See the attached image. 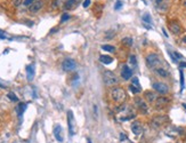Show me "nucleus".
<instances>
[{"label": "nucleus", "mask_w": 186, "mask_h": 143, "mask_svg": "<svg viewBox=\"0 0 186 143\" xmlns=\"http://www.w3.org/2000/svg\"><path fill=\"white\" fill-rule=\"evenodd\" d=\"M133 85L136 87H138V88H140V81H138V78H137V77H134V78H133Z\"/></svg>", "instance_id": "bb28decb"}, {"label": "nucleus", "mask_w": 186, "mask_h": 143, "mask_svg": "<svg viewBox=\"0 0 186 143\" xmlns=\"http://www.w3.org/2000/svg\"><path fill=\"white\" fill-rule=\"evenodd\" d=\"M169 119L167 116H156L152 119V121H151V126H153V127L158 128V127H161L162 125H165L167 121H168Z\"/></svg>", "instance_id": "39448f33"}, {"label": "nucleus", "mask_w": 186, "mask_h": 143, "mask_svg": "<svg viewBox=\"0 0 186 143\" xmlns=\"http://www.w3.org/2000/svg\"><path fill=\"white\" fill-rule=\"evenodd\" d=\"M75 5H77V0H66V1L64 2V8L66 10L72 9V8H74V6Z\"/></svg>", "instance_id": "f3484780"}, {"label": "nucleus", "mask_w": 186, "mask_h": 143, "mask_svg": "<svg viewBox=\"0 0 186 143\" xmlns=\"http://www.w3.org/2000/svg\"><path fill=\"white\" fill-rule=\"evenodd\" d=\"M7 96L9 97V100H11V101H13V102H17V101H18V97L16 96L15 94H14V93H8V95H7Z\"/></svg>", "instance_id": "393cba45"}, {"label": "nucleus", "mask_w": 186, "mask_h": 143, "mask_svg": "<svg viewBox=\"0 0 186 143\" xmlns=\"http://www.w3.org/2000/svg\"><path fill=\"white\" fill-rule=\"evenodd\" d=\"M104 81L107 86H113L118 82V79H117V76L114 75L113 72L106 70L104 72Z\"/></svg>", "instance_id": "7ed1b4c3"}, {"label": "nucleus", "mask_w": 186, "mask_h": 143, "mask_svg": "<svg viewBox=\"0 0 186 143\" xmlns=\"http://www.w3.org/2000/svg\"><path fill=\"white\" fill-rule=\"evenodd\" d=\"M111 96H112V100H113L114 102L122 103L126 100V92L122 88H120V87H115L111 92Z\"/></svg>", "instance_id": "f257e3e1"}, {"label": "nucleus", "mask_w": 186, "mask_h": 143, "mask_svg": "<svg viewBox=\"0 0 186 143\" xmlns=\"http://www.w3.org/2000/svg\"><path fill=\"white\" fill-rule=\"evenodd\" d=\"M99 61L102 62L103 64H111L112 61H113V58L109 55H101L99 56Z\"/></svg>", "instance_id": "a211bd4d"}, {"label": "nucleus", "mask_w": 186, "mask_h": 143, "mask_svg": "<svg viewBox=\"0 0 186 143\" xmlns=\"http://www.w3.org/2000/svg\"><path fill=\"white\" fill-rule=\"evenodd\" d=\"M144 96H145V98L149 101V102H155V100L158 98L154 93L150 92V91H149V92H145L144 93Z\"/></svg>", "instance_id": "dca6fc26"}, {"label": "nucleus", "mask_w": 186, "mask_h": 143, "mask_svg": "<svg viewBox=\"0 0 186 143\" xmlns=\"http://www.w3.org/2000/svg\"><path fill=\"white\" fill-rule=\"evenodd\" d=\"M143 22L145 23V25H146V24H152V20H151V17L149 14H145V15L143 16Z\"/></svg>", "instance_id": "b1692460"}, {"label": "nucleus", "mask_w": 186, "mask_h": 143, "mask_svg": "<svg viewBox=\"0 0 186 143\" xmlns=\"http://www.w3.org/2000/svg\"><path fill=\"white\" fill-rule=\"evenodd\" d=\"M168 103H169V100L167 97H158L155 100V108L156 109H162V108L167 107Z\"/></svg>", "instance_id": "1a4fd4ad"}, {"label": "nucleus", "mask_w": 186, "mask_h": 143, "mask_svg": "<svg viewBox=\"0 0 186 143\" xmlns=\"http://www.w3.org/2000/svg\"><path fill=\"white\" fill-rule=\"evenodd\" d=\"M102 49H103V51H106V52H110V53H114V52H115V47L111 46V45H103V46H102Z\"/></svg>", "instance_id": "4be33fe9"}, {"label": "nucleus", "mask_w": 186, "mask_h": 143, "mask_svg": "<svg viewBox=\"0 0 186 143\" xmlns=\"http://www.w3.org/2000/svg\"><path fill=\"white\" fill-rule=\"evenodd\" d=\"M89 5H90V0H85V1H83V7H85V8H87Z\"/></svg>", "instance_id": "e433bc0d"}, {"label": "nucleus", "mask_w": 186, "mask_h": 143, "mask_svg": "<svg viewBox=\"0 0 186 143\" xmlns=\"http://www.w3.org/2000/svg\"><path fill=\"white\" fill-rule=\"evenodd\" d=\"M121 6H122V2H121V1H117V2H115V6H114V9H120V8H121Z\"/></svg>", "instance_id": "2f4dec72"}, {"label": "nucleus", "mask_w": 186, "mask_h": 143, "mask_svg": "<svg viewBox=\"0 0 186 143\" xmlns=\"http://www.w3.org/2000/svg\"><path fill=\"white\" fill-rule=\"evenodd\" d=\"M169 26H170V31L174 35H179V33H181V29L178 22H171L170 24H169Z\"/></svg>", "instance_id": "4468645a"}, {"label": "nucleus", "mask_w": 186, "mask_h": 143, "mask_svg": "<svg viewBox=\"0 0 186 143\" xmlns=\"http://www.w3.org/2000/svg\"><path fill=\"white\" fill-rule=\"evenodd\" d=\"M114 35H115V33H113L112 31H109V32H107V35H106L105 37H106V39H111V38H112Z\"/></svg>", "instance_id": "72a5a7b5"}, {"label": "nucleus", "mask_w": 186, "mask_h": 143, "mask_svg": "<svg viewBox=\"0 0 186 143\" xmlns=\"http://www.w3.org/2000/svg\"><path fill=\"white\" fill-rule=\"evenodd\" d=\"M34 1H37V0H24V2H23V4H24L25 6H31Z\"/></svg>", "instance_id": "7c9ffc66"}, {"label": "nucleus", "mask_w": 186, "mask_h": 143, "mask_svg": "<svg viewBox=\"0 0 186 143\" xmlns=\"http://www.w3.org/2000/svg\"><path fill=\"white\" fill-rule=\"evenodd\" d=\"M26 77H27L29 81L33 80V78H34V65L33 64H30L26 67Z\"/></svg>", "instance_id": "ddd939ff"}, {"label": "nucleus", "mask_w": 186, "mask_h": 143, "mask_svg": "<svg viewBox=\"0 0 186 143\" xmlns=\"http://www.w3.org/2000/svg\"><path fill=\"white\" fill-rule=\"evenodd\" d=\"M179 76H181V92L184 91V87H185V84H184V73H183V70H179Z\"/></svg>", "instance_id": "5701e85b"}, {"label": "nucleus", "mask_w": 186, "mask_h": 143, "mask_svg": "<svg viewBox=\"0 0 186 143\" xmlns=\"http://www.w3.org/2000/svg\"><path fill=\"white\" fill-rule=\"evenodd\" d=\"M94 111H95V116L97 117V105H94Z\"/></svg>", "instance_id": "ea45409f"}, {"label": "nucleus", "mask_w": 186, "mask_h": 143, "mask_svg": "<svg viewBox=\"0 0 186 143\" xmlns=\"http://www.w3.org/2000/svg\"><path fill=\"white\" fill-rule=\"evenodd\" d=\"M88 143H91V141H90V140H88Z\"/></svg>", "instance_id": "de8ad7c7"}, {"label": "nucleus", "mask_w": 186, "mask_h": 143, "mask_svg": "<svg viewBox=\"0 0 186 143\" xmlns=\"http://www.w3.org/2000/svg\"><path fill=\"white\" fill-rule=\"evenodd\" d=\"M75 67H77V64H75V62L73 61L72 58H66V60L63 61L62 68L64 71H66V72L73 71V70L75 69Z\"/></svg>", "instance_id": "423d86ee"}, {"label": "nucleus", "mask_w": 186, "mask_h": 143, "mask_svg": "<svg viewBox=\"0 0 186 143\" xmlns=\"http://www.w3.org/2000/svg\"><path fill=\"white\" fill-rule=\"evenodd\" d=\"M135 104H136V108H137L142 113L147 112V104L145 103V101H143V98L136 97V98H135Z\"/></svg>", "instance_id": "0eeeda50"}, {"label": "nucleus", "mask_w": 186, "mask_h": 143, "mask_svg": "<svg viewBox=\"0 0 186 143\" xmlns=\"http://www.w3.org/2000/svg\"><path fill=\"white\" fill-rule=\"evenodd\" d=\"M42 4L41 1H34L33 4H32L31 6H30V12H32V13H36V12H38V10H40L42 8Z\"/></svg>", "instance_id": "2eb2a0df"}, {"label": "nucleus", "mask_w": 186, "mask_h": 143, "mask_svg": "<svg viewBox=\"0 0 186 143\" xmlns=\"http://www.w3.org/2000/svg\"><path fill=\"white\" fill-rule=\"evenodd\" d=\"M146 64H147L149 68L158 69L161 65V58L156 54H150L149 56L146 57Z\"/></svg>", "instance_id": "f03ea898"}, {"label": "nucleus", "mask_w": 186, "mask_h": 143, "mask_svg": "<svg viewBox=\"0 0 186 143\" xmlns=\"http://www.w3.org/2000/svg\"><path fill=\"white\" fill-rule=\"evenodd\" d=\"M183 41H186V37L184 38V39H183Z\"/></svg>", "instance_id": "49530a36"}, {"label": "nucleus", "mask_w": 186, "mask_h": 143, "mask_svg": "<svg viewBox=\"0 0 186 143\" xmlns=\"http://www.w3.org/2000/svg\"><path fill=\"white\" fill-rule=\"evenodd\" d=\"M183 107H184V108H185V109H186V104H185V103H184V104H183Z\"/></svg>", "instance_id": "a18cd8bd"}, {"label": "nucleus", "mask_w": 186, "mask_h": 143, "mask_svg": "<svg viewBox=\"0 0 186 143\" xmlns=\"http://www.w3.org/2000/svg\"><path fill=\"white\" fill-rule=\"evenodd\" d=\"M25 109H26V104H25V103H20V104H18V107L16 108L17 115H18L20 117H22V115H23V112L25 111Z\"/></svg>", "instance_id": "6ab92c4d"}, {"label": "nucleus", "mask_w": 186, "mask_h": 143, "mask_svg": "<svg viewBox=\"0 0 186 143\" xmlns=\"http://www.w3.org/2000/svg\"><path fill=\"white\" fill-rule=\"evenodd\" d=\"M74 117H73V112L71 110L67 111V125H69V132L70 135L73 136L75 134V125H74Z\"/></svg>", "instance_id": "20e7f679"}, {"label": "nucleus", "mask_w": 186, "mask_h": 143, "mask_svg": "<svg viewBox=\"0 0 186 143\" xmlns=\"http://www.w3.org/2000/svg\"><path fill=\"white\" fill-rule=\"evenodd\" d=\"M22 2H24V1H23V0H13V5L15 6V7H18Z\"/></svg>", "instance_id": "c85d7f7f"}, {"label": "nucleus", "mask_w": 186, "mask_h": 143, "mask_svg": "<svg viewBox=\"0 0 186 143\" xmlns=\"http://www.w3.org/2000/svg\"><path fill=\"white\" fill-rule=\"evenodd\" d=\"M7 37H6V35H4V32H1L0 31V39H6Z\"/></svg>", "instance_id": "58836bf2"}, {"label": "nucleus", "mask_w": 186, "mask_h": 143, "mask_svg": "<svg viewBox=\"0 0 186 143\" xmlns=\"http://www.w3.org/2000/svg\"><path fill=\"white\" fill-rule=\"evenodd\" d=\"M174 54H175V56L177 57V60H179V58H181V57H183L181 54H179V53H177V52H174Z\"/></svg>", "instance_id": "4c0bfd02"}, {"label": "nucleus", "mask_w": 186, "mask_h": 143, "mask_svg": "<svg viewBox=\"0 0 186 143\" xmlns=\"http://www.w3.org/2000/svg\"><path fill=\"white\" fill-rule=\"evenodd\" d=\"M122 44H123L124 46H128V47H130L131 45H133V39L130 38V37H127V38H123L122 39V41H121Z\"/></svg>", "instance_id": "412c9836"}, {"label": "nucleus", "mask_w": 186, "mask_h": 143, "mask_svg": "<svg viewBox=\"0 0 186 143\" xmlns=\"http://www.w3.org/2000/svg\"><path fill=\"white\" fill-rule=\"evenodd\" d=\"M131 131L134 132V134L136 135H140V134L143 133V126H142V124L140 121H135L133 125H131Z\"/></svg>", "instance_id": "9b49d317"}, {"label": "nucleus", "mask_w": 186, "mask_h": 143, "mask_svg": "<svg viewBox=\"0 0 186 143\" xmlns=\"http://www.w3.org/2000/svg\"><path fill=\"white\" fill-rule=\"evenodd\" d=\"M179 65H181V68H186V63L185 62H181V63H179Z\"/></svg>", "instance_id": "a19ab883"}, {"label": "nucleus", "mask_w": 186, "mask_h": 143, "mask_svg": "<svg viewBox=\"0 0 186 143\" xmlns=\"http://www.w3.org/2000/svg\"><path fill=\"white\" fill-rule=\"evenodd\" d=\"M169 55H170V57H171V60L174 62H178V60H177V57L175 56V54L172 53V52H169Z\"/></svg>", "instance_id": "473e14b6"}, {"label": "nucleus", "mask_w": 186, "mask_h": 143, "mask_svg": "<svg viewBox=\"0 0 186 143\" xmlns=\"http://www.w3.org/2000/svg\"><path fill=\"white\" fill-rule=\"evenodd\" d=\"M129 88H130V91H131V93H134V94H138V93H140V88L134 86V85H130Z\"/></svg>", "instance_id": "a878e982"}, {"label": "nucleus", "mask_w": 186, "mask_h": 143, "mask_svg": "<svg viewBox=\"0 0 186 143\" xmlns=\"http://www.w3.org/2000/svg\"><path fill=\"white\" fill-rule=\"evenodd\" d=\"M161 1H162V0H155V2H156V4H161Z\"/></svg>", "instance_id": "79ce46f5"}, {"label": "nucleus", "mask_w": 186, "mask_h": 143, "mask_svg": "<svg viewBox=\"0 0 186 143\" xmlns=\"http://www.w3.org/2000/svg\"><path fill=\"white\" fill-rule=\"evenodd\" d=\"M54 136L56 138L58 142H62L63 141V135H62V127L59 125H56L54 127Z\"/></svg>", "instance_id": "f8f14e48"}, {"label": "nucleus", "mask_w": 186, "mask_h": 143, "mask_svg": "<svg viewBox=\"0 0 186 143\" xmlns=\"http://www.w3.org/2000/svg\"><path fill=\"white\" fill-rule=\"evenodd\" d=\"M124 140H127V135L124 133H121L120 134V141H124Z\"/></svg>", "instance_id": "f704fd0d"}, {"label": "nucleus", "mask_w": 186, "mask_h": 143, "mask_svg": "<svg viewBox=\"0 0 186 143\" xmlns=\"http://www.w3.org/2000/svg\"><path fill=\"white\" fill-rule=\"evenodd\" d=\"M129 61H130V63L134 65V67L136 65V64H137V62H136V56H135V55H130Z\"/></svg>", "instance_id": "cd10ccee"}, {"label": "nucleus", "mask_w": 186, "mask_h": 143, "mask_svg": "<svg viewBox=\"0 0 186 143\" xmlns=\"http://www.w3.org/2000/svg\"><path fill=\"white\" fill-rule=\"evenodd\" d=\"M153 88L158 93H160V94H167V93L169 92L168 86L165 84H163V82H154L153 84Z\"/></svg>", "instance_id": "6e6552de"}, {"label": "nucleus", "mask_w": 186, "mask_h": 143, "mask_svg": "<svg viewBox=\"0 0 186 143\" xmlns=\"http://www.w3.org/2000/svg\"><path fill=\"white\" fill-rule=\"evenodd\" d=\"M121 76L123 78L124 80H128L131 78L133 76V71H131V69H130L128 65H123L122 67V71H121Z\"/></svg>", "instance_id": "9d476101"}, {"label": "nucleus", "mask_w": 186, "mask_h": 143, "mask_svg": "<svg viewBox=\"0 0 186 143\" xmlns=\"http://www.w3.org/2000/svg\"><path fill=\"white\" fill-rule=\"evenodd\" d=\"M69 18H70V15L65 13V14H63V15H62V18H61V22H65V21L69 20Z\"/></svg>", "instance_id": "c756f323"}, {"label": "nucleus", "mask_w": 186, "mask_h": 143, "mask_svg": "<svg viewBox=\"0 0 186 143\" xmlns=\"http://www.w3.org/2000/svg\"><path fill=\"white\" fill-rule=\"evenodd\" d=\"M63 1H64V0H55L54 5H55V6H61L63 4Z\"/></svg>", "instance_id": "c9c22d12"}, {"label": "nucleus", "mask_w": 186, "mask_h": 143, "mask_svg": "<svg viewBox=\"0 0 186 143\" xmlns=\"http://www.w3.org/2000/svg\"><path fill=\"white\" fill-rule=\"evenodd\" d=\"M183 5H184V6L186 7V0H183Z\"/></svg>", "instance_id": "37998d69"}, {"label": "nucleus", "mask_w": 186, "mask_h": 143, "mask_svg": "<svg viewBox=\"0 0 186 143\" xmlns=\"http://www.w3.org/2000/svg\"><path fill=\"white\" fill-rule=\"evenodd\" d=\"M155 71H156V73L159 75V76L161 77H168L169 76V73H168V71L167 70H165L163 68H158V69H155Z\"/></svg>", "instance_id": "aec40b11"}, {"label": "nucleus", "mask_w": 186, "mask_h": 143, "mask_svg": "<svg viewBox=\"0 0 186 143\" xmlns=\"http://www.w3.org/2000/svg\"><path fill=\"white\" fill-rule=\"evenodd\" d=\"M0 87H2V88H5V85H4V84H1V82H0Z\"/></svg>", "instance_id": "c03bdc74"}]
</instances>
